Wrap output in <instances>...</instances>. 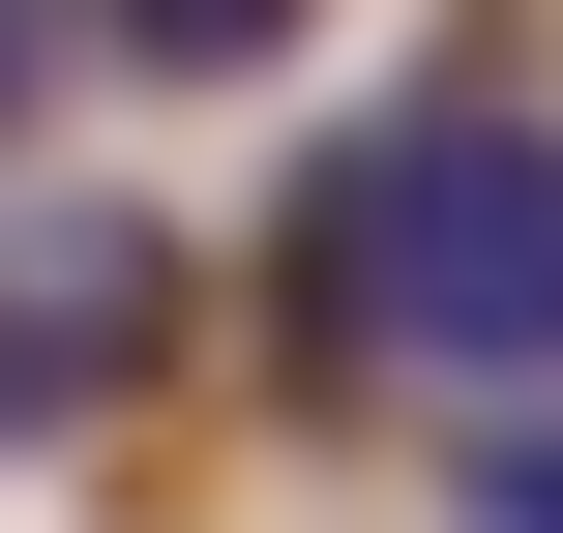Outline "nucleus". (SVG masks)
Returning a JSON list of instances; mask_svg holds the SVG:
<instances>
[{
  "mask_svg": "<svg viewBox=\"0 0 563 533\" xmlns=\"http://www.w3.org/2000/svg\"><path fill=\"white\" fill-rule=\"evenodd\" d=\"M297 356H327V386L563 415V119L505 59H445L416 119H356V148L297 178Z\"/></svg>",
  "mask_w": 563,
  "mask_h": 533,
  "instance_id": "nucleus-1",
  "label": "nucleus"
},
{
  "mask_svg": "<svg viewBox=\"0 0 563 533\" xmlns=\"http://www.w3.org/2000/svg\"><path fill=\"white\" fill-rule=\"evenodd\" d=\"M148 326H178V237H148V208H30V237H0V445L119 415Z\"/></svg>",
  "mask_w": 563,
  "mask_h": 533,
  "instance_id": "nucleus-2",
  "label": "nucleus"
},
{
  "mask_svg": "<svg viewBox=\"0 0 563 533\" xmlns=\"http://www.w3.org/2000/svg\"><path fill=\"white\" fill-rule=\"evenodd\" d=\"M297 30H327V0H119V59H148V89H267Z\"/></svg>",
  "mask_w": 563,
  "mask_h": 533,
  "instance_id": "nucleus-3",
  "label": "nucleus"
},
{
  "mask_svg": "<svg viewBox=\"0 0 563 533\" xmlns=\"http://www.w3.org/2000/svg\"><path fill=\"white\" fill-rule=\"evenodd\" d=\"M475 533H563V415H505V445H475Z\"/></svg>",
  "mask_w": 563,
  "mask_h": 533,
  "instance_id": "nucleus-4",
  "label": "nucleus"
},
{
  "mask_svg": "<svg viewBox=\"0 0 563 533\" xmlns=\"http://www.w3.org/2000/svg\"><path fill=\"white\" fill-rule=\"evenodd\" d=\"M30 30H119V0H0V119H30Z\"/></svg>",
  "mask_w": 563,
  "mask_h": 533,
  "instance_id": "nucleus-5",
  "label": "nucleus"
}]
</instances>
